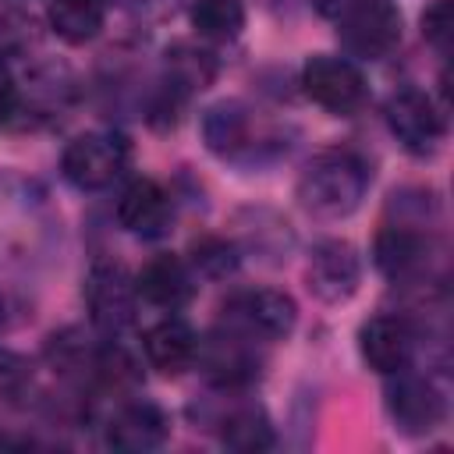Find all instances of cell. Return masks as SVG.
I'll use <instances>...</instances> for the list:
<instances>
[{
  "mask_svg": "<svg viewBox=\"0 0 454 454\" xmlns=\"http://www.w3.org/2000/svg\"><path fill=\"white\" fill-rule=\"evenodd\" d=\"M106 21V0H50V25L64 43H89Z\"/></svg>",
  "mask_w": 454,
  "mask_h": 454,
  "instance_id": "2e32d148",
  "label": "cell"
},
{
  "mask_svg": "<svg viewBox=\"0 0 454 454\" xmlns=\"http://www.w3.org/2000/svg\"><path fill=\"white\" fill-rule=\"evenodd\" d=\"M358 348H362V358L376 372L394 376V372L408 369V362L415 355V330H411L408 319L383 312V316H372L369 323H362Z\"/></svg>",
  "mask_w": 454,
  "mask_h": 454,
  "instance_id": "30bf717a",
  "label": "cell"
},
{
  "mask_svg": "<svg viewBox=\"0 0 454 454\" xmlns=\"http://www.w3.org/2000/svg\"><path fill=\"white\" fill-rule=\"evenodd\" d=\"M195 358H202L206 369L220 383H241V380H252V372H255V362H252L245 340H238V337H209L206 344H199Z\"/></svg>",
  "mask_w": 454,
  "mask_h": 454,
  "instance_id": "ac0fdd59",
  "label": "cell"
},
{
  "mask_svg": "<svg viewBox=\"0 0 454 454\" xmlns=\"http://www.w3.org/2000/svg\"><path fill=\"white\" fill-rule=\"evenodd\" d=\"M82 294H85V309H89L92 323L106 333H117L135 319V301H138L135 277L114 259L92 262V270L85 273Z\"/></svg>",
  "mask_w": 454,
  "mask_h": 454,
  "instance_id": "277c9868",
  "label": "cell"
},
{
  "mask_svg": "<svg viewBox=\"0 0 454 454\" xmlns=\"http://www.w3.org/2000/svg\"><path fill=\"white\" fill-rule=\"evenodd\" d=\"M14 110H18V85L7 71V64L0 60V121H7Z\"/></svg>",
  "mask_w": 454,
  "mask_h": 454,
  "instance_id": "cb8c5ba5",
  "label": "cell"
},
{
  "mask_svg": "<svg viewBox=\"0 0 454 454\" xmlns=\"http://www.w3.org/2000/svg\"><path fill=\"white\" fill-rule=\"evenodd\" d=\"M422 35H426V43L440 57L450 53V39H454V4L450 0H433L426 7V14H422Z\"/></svg>",
  "mask_w": 454,
  "mask_h": 454,
  "instance_id": "7402d4cb",
  "label": "cell"
},
{
  "mask_svg": "<svg viewBox=\"0 0 454 454\" xmlns=\"http://www.w3.org/2000/svg\"><path fill=\"white\" fill-rule=\"evenodd\" d=\"M202 131H206V142H209L213 153L238 156V149H245L248 138H252V117L238 103H220L206 114Z\"/></svg>",
  "mask_w": 454,
  "mask_h": 454,
  "instance_id": "e0dca14e",
  "label": "cell"
},
{
  "mask_svg": "<svg viewBox=\"0 0 454 454\" xmlns=\"http://www.w3.org/2000/svg\"><path fill=\"white\" fill-rule=\"evenodd\" d=\"M223 443L238 447V450H262L273 443V429L266 422V415L259 408H238L231 411L223 422Z\"/></svg>",
  "mask_w": 454,
  "mask_h": 454,
  "instance_id": "44dd1931",
  "label": "cell"
},
{
  "mask_svg": "<svg viewBox=\"0 0 454 454\" xmlns=\"http://www.w3.org/2000/svg\"><path fill=\"white\" fill-rule=\"evenodd\" d=\"M390 135L415 156H426L443 138V114L433 106V99L419 89H397L383 106Z\"/></svg>",
  "mask_w": 454,
  "mask_h": 454,
  "instance_id": "52a82bcc",
  "label": "cell"
},
{
  "mask_svg": "<svg viewBox=\"0 0 454 454\" xmlns=\"http://www.w3.org/2000/svg\"><path fill=\"white\" fill-rule=\"evenodd\" d=\"M192 25L206 39H234L245 25V7L241 0H195L192 4Z\"/></svg>",
  "mask_w": 454,
  "mask_h": 454,
  "instance_id": "ffe728a7",
  "label": "cell"
},
{
  "mask_svg": "<svg viewBox=\"0 0 454 454\" xmlns=\"http://www.w3.org/2000/svg\"><path fill=\"white\" fill-rule=\"evenodd\" d=\"M372 255H376V266L394 277V280H404V277H415L426 270V259H429V241L411 231L408 223H390L376 234V245H372Z\"/></svg>",
  "mask_w": 454,
  "mask_h": 454,
  "instance_id": "9a60e30c",
  "label": "cell"
},
{
  "mask_svg": "<svg viewBox=\"0 0 454 454\" xmlns=\"http://www.w3.org/2000/svg\"><path fill=\"white\" fill-rule=\"evenodd\" d=\"M142 348L153 369H160L163 376H177L195 362L199 337L184 319H160L156 326L145 330Z\"/></svg>",
  "mask_w": 454,
  "mask_h": 454,
  "instance_id": "5bb4252c",
  "label": "cell"
},
{
  "mask_svg": "<svg viewBox=\"0 0 454 454\" xmlns=\"http://www.w3.org/2000/svg\"><path fill=\"white\" fill-rule=\"evenodd\" d=\"M124 4H138V7H142V4H156V0H124ZM160 4H163V0H160Z\"/></svg>",
  "mask_w": 454,
  "mask_h": 454,
  "instance_id": "d4e9b609",
  "label": "cell"
},
{
  "mask_svg": "<svg viewBox=\"0 0 454 454\" xmlns=\"http://www.w3.org/2000/svg\"><path fill=\"white\" fill-rule=\"evenodd\" d=\"M128 167V142L114 131H85L67 142L60 156L64 177L82 192L110 188Z\"/></svg>",
  "mask_w": 454,
  "mask_h": 454,
  "instance_id": "3957f363",
  "label": "cell"
},
{
  "mask_svg": "<svg viewBox=\"0 0 454 454\" xmlns=\"http://www.w3.org/2000/svg\"><path fill=\"white\" fill-rule=\"evenodd\" d=\"M192 252H195L192 255L195 270L206 273V277H227L238 266V255L223 238H202V241L192 245Z\"/></svg>",
  "mask_w": 454,
  "mask_h": 454,
  "instance_id": "603a6c76",
  "label": "cell"
},
{
  "mask_svg": "<svg viewBox=\"0 0 454 454\" xmlns=\"http://www.w3.org/2000/svg\"><path fill=\"white\" fill-rule=\"evenodd\" d=\"M117 220L124 231H131L138 238H163L174 220L170 195L153 177H138L124 188V195L117 202Z\"/></svg>",
  "mask_w": 454,
  "mask_h": 454,
  "instance_id": "8fae6325",
  "label": "cell"
},
{
  "mask_svg": "<svg viewBox=\"0 0 454 454\" xmlns=\"http://www.w3.org/2000/svg\"><path fill=\"white\" fill-rule=\"evenodd\" d=\"M167 415L149 401H128L106 422V443L117 450H153L167 440Z\"/></svg>",
  "mask_w": 454,
  "mask_h": 454,
  "instance_id": "7c38bea8",
  "label": "cell"
},
{
  "mask_svg": "<svg viewBox=\"0 0 454 454\" xmlns=\"http://www.w3.org/2000/svg\"><path fill=\"white\" fill-rule=\"evenodd\" d=\"M301 89L330 114H355L365 103V78L348 57L316 53L301 67Z\"/></svg>",
  "mask_w": 454,
  "mask_h": 454,
  "instance_id": "8992f818",
  "label": "cell"
},
{
  "mask_svg": "<svg viewBox=\"0 0 454 454\" xmlns=\"http://www.w3.org/2000/svg\"><path fill=\"white\" fill-rule=\"evenodd\" d=\"M397 380L387 387V408L390 419L397 422V429L404 433H433L443 419H447V401L440 394V387L429 376L419 372H394Z\"/></svg>",
  "mask_w": 454,
  "mask_h": 454,
  "instance_id": "ba28073f",
  "label": "cell"
},
{
  "mask_svg": "<svg viewBox=\"0 0 454 454\" xmlns=\"http://www.w3.org/2000/svg\"><path fill=\"white\" fill-rule=\"evenodd\" d=\"M305 277L319 301H344L355 294L358 277H362L358 252L348 241H319L309 255Z\"/></svg>",
  "mask_w": 454,
  "mask_h": 454,
  "instance_id": "9c48e42d",
  "label": "cell"
},
{
  "mask_svg": "<svg viewBox=\"0 0 454 454\" xmlns=\"http://www.w3.org/2000/svg\"><path fill=\"white\" fill-rule=\"evenodd\" d=\"M333 25L340 46L355 57L380 60L401 43V14L390 0H340Z\"/></svg>",
  "mask_w": 454,
  "mask_h": 454,
  "instance_id": "7a4b0ae2",
  "label": "cell"
},
{
  "mask_svg": "<svg viewBox=\"0 0 454 454\" xmlns=\"http://www.w3.org/2000/svg\"><path fill=\"white\" fill-rule=\"evenodd\" d=\"M135 291H138V298H145L149 305L174 312V309H181V305L192 298L195 284H192V273H188L184 259L163 252V255H153V259L142 266V273L135 277Z\"/></svg>",
  "mask_w": 454,
  "mask_h": 454,
  "instance_id": "4fadbf2b",
  "label": "cell"
},
{
  "mask_svg": "<svg viewBox=\"0 0 454 454\" xmlns=\"http://www.w3.org/2000/svg\"><path fill=\"white\" fill-rule=\"evenodd\" d=\"M167 71H170V85L181 89V92H192V89H206L216 74V60L213 53L199 50V46H188V43H177L167 50Z\"/></svg>",
  "mask_w": 454,
  "mask_h": 454,
  "instance_id": "d6986e66",
  "label": "cell"
},
{
  "mask_svg": "<svg viewBox=\"0 0 454 454\" xmlns=\"http://www.w3.org/2000/svg\"><path fill=\"white\" fill-rule=\"evenodd\" d=\"M369 184V170L351 153H323L298 181V202L319 220H340L358 209Z\"/></svg>",
  "mask_w": 454,
  "mask_h": 454,
  "instance_id": "6da1fadb",
  "label": "cell"
},
{
  "mask_svg": "<svg viewBox=\"0 0 454 454\" xmlns=\"http://www.w3.org/2000/svg\"><path fill=\"white\" fill-rule=\"evenodd\" d=\"M223 316L231 326H238L245 337H266V340H280L294 330L298 323V305L291 294L277 291V287H252V291H238L227 298Z\"/></svg>",
  "mask_w": 454,
  "mask_h": 454,
  "instance_id": "5b68a950",
  "label": "cell"
}]
</instances>
